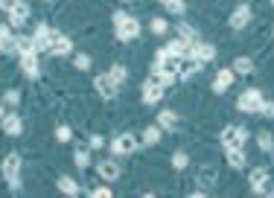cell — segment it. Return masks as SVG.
<instances>
[{
  "label": "cell",
  "mask_w": 274,
  "mask_h": 198,
  "mask_svg": "<svg viewBox=\"0 0 274 198\" xmlns=\"http://www.w3.org/2000/svg\"><path fill=\"white\" fill-rule=\"evenodd\" d=\"M154 64H158V70L160 73H166L170 79H181V70H184V58L181 56H175V52H170V50H158V56H154Z\"/></svg>",
  "instance_id": "1"
},
{
  "label": "cell",
  "mask_w": 274,
  "mask_h": 198,
  "mask_svg": "<svg viewBox=\"0 0 274 198\" xmlns=\"http://www.w3.org/2000/svg\"><path fill=\"white\" fill-rule=\"evenodd\" d=\"M114 32L120 41H134V38H140V20L126 12H114Z\"/></svg>",
  "instance_id": "2"
},
{
  "label": "cell",
  "mask_w": 274,
  "mask_h": 198,
  "mask_svg": "<svg viewBox=\"0 0 274 198\" xmlns=\"http://www.w3.org/2000/svg\"><path fill=\"white\" fill-rule=\"evenodd\" d=\"M0 172H3V178L9 181L12 192H18V190H20V154H18V152H9V154L3 158Z\"/></svg>",
  "instance_id": "3"
},
{
  "label": "cell",
  "mask_w": 274,
  "mask_h": 198,
  "mask_svg": "<svg viewBox=\"0 0 274 198\" xmlns=\"http://www.w3.org/2000/svg\"><path fill=\"white\" fill-rule=\"evenodd\" d=\"M260 105H262V90H257V88L242 90V96L236 99V108H240L242 114H257Z\"/></svg>",
  "instance_id": "4"
},
{
  "label": "cell",
  "mask_w": 274,
  "mask_h": 198,
  "mask_svg": "<svg viewBox=\"0 0 274 198\" xmlns=\"http://www.w3.org/2000/svg\"><path fill=\"white\" fill-rule=\"evenodd\" d=\"M245 140H248V132H245L242 126H228L222 132V146L224 148H242Z\"/></svg>",
  "instance_id": "5"
},
{
  "label": "cell",
  "mask_w": 274,
  "mask_h": 198,
  "mask_svg": "<svg viewBox=\"0 0 274 198\" xmlns=\"http://www.w3.org/2000/svg\"><path fill=\"white\" fill-rule=\"evenodd\" d=\"M140 146V140H137V134H120V137H114V143H111V154H132L134 148Z\"/></svg>",
  "instance_id": "6"
},
{
  "label": "cell",
  "mask_w": 274,
  "mask_h": 198,
  "mask_svg": "<svg viewBox=\"0 0 274 198\" xmlns=\"http://www.w3.org/2000/svg\"><path fill=\"white\" fill-rule=\"evenodd\" d=\"M94 88H96V94H100L102 99H114L120 84L114 82V76H111V73H102V76H96V79H94Z\"/></svg>",
  "instance_id": "7"
},
{
  "label": "cell",
  "mask_w": 274,
  "mask_h": 198,
  "mask_svg": "<svg viewBox=\"0 0 274 198\" xmlns=\"http://www.w3.org/2000/svg\"><path fill=\"white\" fill-rule=\"evenodd\" d=\"M47 52H50V56H68V52H73V41H70L64 32L52 30V44H50Z\"/></svg>",
  "instance_id": "8"
},
{
  "label": "cell",
  "mask_w": 274,
  "mask_h": 198,
  "mask_svg": "<svg viewBox=\"0 0 274 198\" xmlns=\"http://www.w3.org/2000/svg\"><path fill=\"white\" fill-rule=\"evenodd\" d=\"M32 41H35V50H38V52H47V50H50V44H52V26H47V24H38V26H35Z\"/></svg>",
  "instance_id": "9"
},
{
  "label": "cell",
  "mask_w": 274,
  "mask_h": 198,
  "mask_svg": "<svg viewBox=\"0 0 274 198\" xmlns=\"http://www.w3.org/2000/svg\"><path fill=\"white\" fill-rule=\"evenodd\" d=\"M248 20H251V6H248V3H240V6L234 9V15H230V26H234V30H245Z\"/></svg>",
  "instance_id": "10"
},
{
  "label": "cell",
  "mask_w": 274,
  "mask_h": 198,
  "mask_svg": "<svg viewBox=\"0 0 274 198\" xmlns=\"http://www.w3.org/2000/svg\"><path fill=\"white\" fill-rule=\"evenodd\" d=\"M234 76H236V73H234L230 67H222V70L216 73V79H213V90H216V94H224V90H230V84H234Z\"/></svg>",
  "instance_id": "11"
},
{
  "label": "cell",
  "mask_w": 274,
  "mask_h": 198,
  "mask_svg": "<svg viewBox=\"0 0 274 198\" xmlns=\"http://www.w3.org/2000/svg\"><path fill=\"white\" fill-rule=\"evenodd\" d=\"M0 52H18V35L6 24H0Z\"/></svg>",
  "instance_id": "12"
},
{
  "label": "cell",
  "mask_w": 274,
  "mask_h": 198,
  "mask_svg": "<svg viewBox=\"0 0 274 198\" xmlns=\"http://www.w3.org/2000/svg\"><path fill=\"white\" fill-rule=\"evenodd\" d=\"M96 172H100V178L108 181V184H114L117 178H120V166H117V160H100Z\"/></svg>",
  "instance_id": "13"
},
{
  "label": "cell",
  "mask_w": 274,
  "mask_h": 198,
  "mask_svg": "<svg viewBox=\"0 0 274 198\" xmlns=\"http://www.w3.org/2000/svg\"><path fill=\"white\" fill-rule=\"evenodd\" d=\"M20 132H24L20 114H6L3 116V134H6V137H20Z\"/></svg>",
  "instance_id": "14"
},
{
  "label": "cell",
  "mask_w": 274,
  "mask_h": 198,
  "mask_svg": "<svg viewBox=\"0 0 274 198\" xmlns=\"http://www.w3.org/2000/svg\"><path fill=\"white\" fill-rule=\"evenodd\" d=\"M20 70L30 76V79H38V52H26V56H20Z\"/></svg>",
  "instance_id": "15"
},
{
  "label": "cell",
  "mask_w": 274,
  "mask_h": 198,
  "mask_svg": "<svg viewBox=\"0 0 274 198\" xmlns=\"http://www.w3.org/2000/svg\"><path fill=\"white\" fill-rule=\"evenodd\" d=\"M26 18H30V6L20 0L15 9L9 12V24H12V26H24V24H26Z\"/></svg>",
  "instance_id": "16"
},
{
  "label": "cell",
  "mask_w": 274,
  "mask_h": 198,
  "mask_svg": "<svg viewBox=\"0 0 274 198\" xmlns=\"http://www.w3.org/2000/svg\"><path fill=\"white\" fill-rule=\"evenodd\" d=\"M160 96H164V88H160V84H152V82L143 84V102H146V105H158Z\"/></svg>",
  "instance_id": "17"
},
{
  "label": "cell",
  "mask_w": 274,
  "mask_h": 198,
  "mask_svg": "<svg viewBox=\"0 0 274 198\" xmlns=\"http://www.w3.org/2000/svg\"><path fill=\"white\" fill-rule=\"evenodd\" d=\"M266 184H268V169L257 166V169L251 172V190H254V192H266Z\"/></svg>",
  "instance_id": "18"
},
{
  "label": "cell",
  "mask_w": 274,
  "mask_h": 198,
  "mask_svg": "<svg viewBox=\"0 0 274 198\" xmlns=\"http://www.w3.org/2000/svg\"><path fill=\"white\" fill-rule=\"evenodd\" d=\"M160 137H164V128L154 122V126H149V128H143V134H140V143L154 146V143H160Z\"/></svg>",
  "instance_id": "19"
},
{
  "label": "cell",
  "mask_w": 274,
  "mask_h": 198,
  "mask_svg": "<svg viewBox=\"0 0 274 198\" xmlns=\"http://www.w3.org/2000/svg\"><path fill=\"white\" fill-rule=\"evenodd\" d=\"M158 126H160L164 132H175V128H178V114H175V111H164V114H158Z\"/></svg>",
  "instance_id": "20"
},
{
  "label": "cell",
  "mask_w": 274,
  "mask_h": 198,
  "mask_svg": "<svg viewBox=\"0 0 274 198\" xmlns=\"http://www.w3.org/2000/svg\"><path fill=\"white\" fill-rule=\"evenodd\" d=\"M228 152V164L234 169H245V152L242 148H224Z\"/></svg>",
  "instance_id": "21"
},
{
  "label": "cell",
  "mask_w": 274,
  "mask_h": 198,
  "mask_svg": "<svg viewBox=\"0 0 274 198\" xmlns=\"http://www.w3.org/2000/svg\"><path fill=\"white\" fill-rule=\"evenodd\" d=\"M58 190H62L64 196H82V192H85V190L73 181V178H62V181H58Z\"/></svg>",
  "instance_id": "22"
},
{
  "label": "cell",
  "mask_w": 274,
  "mask_h": 198,
  "mask_svg": "<svg viewBox=\"0 0 274 198\" xmlns=\"http://www.w3.org/2000/svg\"><path fill=\"white\" fill-rule=\"evenodd\" d=\"M234 73H242V76H248V73H254V62H251L248 56H240V58L234 62Z\"/></svg>",
  "instance_id": "23"
},
{
  "label": "cell",
  "mask_w": 274,
  "mask_h": 198,
  "mask_svg": "<svg viewBox=\"0 0 274 198\" xmlns=\"http://www.w3.org/2000/svg\"><path fill=\"white\" fill-rule=\"evenodd\" d=\"M26 52H38L35 50V41L26 38V35H18V56H26Z\"/></svg>",
  "instance_id": "24"
},
{
  "label": "cell",
  "mask_w": 274,
  "mask_h": 198,
  "mask_svg": "<svg viewBox=\"0 0 274 198\" xmlns=\"http://www.w3.org/2000/svg\"><path fill=\"white\" fill-rule=\"evenodd\" d=\"M178 35H181L184 41H190V44H196V41H198L196 30H192V26H187V24H178Z\"/></svg>",
  "instance_id": "25"
},
{
  "label": "cell",
  "mask_w": 274,
  "mask_h": 198,
  "mask_svg": "<svg viewBox=\"0 0 274 198\" xmlns=\"http://www.w3.org/2000/svg\"><path fill=\"white\" fill-rule=\"evenodd\" d=\"M164 6H166L170 15H184V12H187V3H184V0H170V3H164Z\"/></svg>",
  "instance_id": "26"
},
{
  "label": "cell",
  "mask_w": 274,
  "mask_h": 198,
  "mask_svg": "<svg viewBox=\"0 0 274 198\" xmlns=\"http://www.w3.org/2000/svg\"><path fill=\"white\" fill-rule=\"evenodd\" d=\"M187 164H190L187 152H175V154H172V169H178V172H181V169H187Z\"/></svg>",
  "instance_id": "27"
},
{
  "label": "cell",
  "mask_w": 274,
  "mask_h": 198,
  "mask_svg": "<svg viewBox=\"0 0 274 198\" xmlns=\"http://www.w3.org/2000/svg\"><path fill=\"white\" fill-rule=\"evenodd\" d=\"M257 143H260L262 152H274V140H272V134H268V132H260L257 134Z\"/></svg>",
  "instance_id": "28"
},
{
  "label": "cell",
  "mask_w": 274,
  "mask_h": 198,
  "mask_svg": "<svg viewBox=\"0 0 274 198\" xmlns=\"http://www.w3.org/2000/svg\"><path fill=\"white\" fill-rule=\"evenodd\" d=\"M73 67H76V70H90V56H88V52H79V56L73 58Z\"/></svg>",
  "instance_id": "29"
},
{
  "label": "cell",
  "mask_w": 274,
  "mask_h": 198,
  "mask_svg": "<svg viewBox=\"0 0 274 198\" xmlns=\"http://www.w3.org/2000/svg\"><path fill=\"white\" fill-rule=\"evenodd\" d=\"M56 140H58V143H70V140H73V132H70L68 126H58V128H56Z\"/></svg>",
  "instance_id": "30"
},
{
  "label": "cell",
  "mask_w": 274,
  "mask_h": 198,
  "mask_svg": "<svg viewBox=\"0 0 274 198\" xmlns=\"http://www.w3.org/2000/svg\"><path fill=\"white\" fill-rule=\"evenodd\" d=\"M111 76H114V82H117V84H122L128 73H126V67H122V64H114V67H111Z\"/></svg>",
  "instance_id": "31"
},
{
  "label": "cell",
  "mask_w": 274,
  "mask_h": 198,
  "mask_svg": "<svg viewBox=\"0 0 274 198\" xmlns=\"http://www.w3.org/2000/svg\"><path fill=\"white\" fill-rule=\"evenodd\" d=\"M73 164L79 166V169H88V152L85 148H79V152L73 154Z\"/></svg>",
  "instance_id": "32"
},
{
  "label": "cell",
  "mask_w": 274,
  "mask_h": 198,
  "mask_svg": "<svg viewBox=\"0 0 274 198\" xmlns=\"http://www.w3.org/2000/svg\"><path fill=\"white\" fill-rule=\"evenodd\" d=\"M3 102H6L9 108H15L18 102H20V94H18V90H6V94H3Z\"/></svg>",
  "instance_id": "33"
},
{
  "label": "cell",
  "mask_w": 274,
  "mask_h": 198,
  "mask_svg": "<svg viewBox=\"0 0 274 198\" xmlns=\"http://www.w3.org/2000/svg\"><path fill=\"white\" fill-rule=\"evenodd\" d=\"M152 32L154 35H164V32H166V20H164V18H152Z\"/></svg>",
  "instance_id": "34"
},
{
  "label": "cell",
  "mask_w": 274,
  "mask_h": 198,
  "mask_svg": "<svg viewBox=\"0 0 274 198\" xmlns=\"http://www.w3.org/2000/svg\"><path fill=\"white\" fill-rule=\"evenodd\" d=\"M213 178H216V172H213V169H202V172H198V184H202V186H207Z\"/></svg>",
  "instance_id": "35"
},
{
  "label": "cell",
  "mask_w": 274,
  "mask_h": 198,
  "mask_svg": "<svg viewBox=\"0 0 274 198\" xmlns=\"http://www.w3.org/2000/svg\"><path fill=\"white\" fill-rule=\"evenodd\" d=\"M257 114H262V116H274V102H266V99H262V105H260Z\"/></svg>",
  "instance_id": "36"
},
{
  "label": "cell",
  "mask_w": 274,
  "mask_h": 198,
  "mask_svg": "<svg viewBox=\"0 0 274 198\" xmlns=\"http://www.w3.org/2000/svg\"><path fill=\"white\" fill-rule=\"evenodd\" d=\"M18 3H20V0H0V9H3V12H12Z\"/></svg>",
  "instance_id": "37"
},
{
  "label": "cell",
  "mask_w": 274,
  "mask_h": 198,
  "mask_svg": "<svg viewBox=\"0 0 274 198\" xmlns=\"http://www.w3.org/2000/svg\"><path fill=\"white\" fill-rule=\"evenodd\" d=\"M90 196H94V198H108V196H111V190H108V186H96Z\"/></svg>",
  "instance_id": "38"
},
{
  "label": "cell",
  "mask_w": 274,
  "mask_h": 198,
  "mask_svg": "<svg viewBox=\"0 0 274 198\" xmlns=\"http://www.w3.org/2000/svg\"><path fill=\"white\" fill-rule=\"evenodd\" d=\"M102 146H105L102 137H90V148H102Z\"/></svg>",
  "instance_id": "39"
},
{
  "label": "cell",
  "mask_w": 274,
  "mask_h": 198,
  "mask_svg": "<svg viewBox=\"0 0 274 198\" xmlns=\"http://www.w3.org/2000/svg\"><path fill=\"white\" fill-rule=\"evenodd\" d=\"M9 114V111H6V105H0V122H3V116Z\"/></svg>",
  "instance_id": "40"
},
{
  "label": "cell",
  "mask_w": 274,
  "mask_h": 198,
  "mask_svg": "<svg viewBox=\"0 0 274 198\" xmlns=\"http://www.w3.org/2000/svg\"><path fill=\"white\" fill-rule=\"evenodd\" d=\"M160 3H170V0H160Z\"/></svg>",
  "instance_id": "41"
},
{
  "label": "cell",
  "mask_w": 274,
  "mask_h": 198,
  "mask_svg": "<svg viewBox=\"0 0 274 198\" xmlns=\"http://www.w3.org/2000/svg\"><path fill=\"white\" fill-rule=\"evenodd\" d=\"M44 3H52V0H44Z\"/></svg>",
  "instance_id": "42"
},
{
  "label": "cell",
  "mask_w": 274,
  "mask_h": 198,
  "mask_svg": "<svg viewBox=\"0 0 274 198\" xmlns=\"http://www.w3.org/2000/svg\"><path fill=\"white\" fill-rule=\"evenodd\" d=\"M272 6H274V0H272Z\"/></svg>",
  "instance_id": "43"
}]
</instances>
